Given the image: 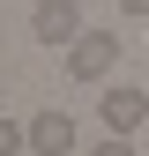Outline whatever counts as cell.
Returning a JSON list of instances; mask_svg holds the SVG:
<instances>
[{
    "mask_svg": "<svg viewBox=\"0 0 149 156\" xmlns=\"http://www.w3.org/2000/svg\"><path fill=\"white\" fill-rule=\"evenodd\" d=\"M112 67H119V30H82L67 45V74L74 82H104Z\"/></svg>",
    "mask_w": 149,
    "mask_h": 156,
    "instance_id": "6da1fadb",
    "label": "cell"
},
{
    "mask_svg": "<svg viewBox=\"0 0 149 156\" xmlns=\"http://www.w3.org/2000/svg\"><path fill=\"white\" fill-rule=\"evenodd\" d=\"M97 119H104L112 134H134V126H149V89H134V82H112V89L97 97Z\"/></svg>",
    "mask_w": 149,
    "mask_h": 156,
    "instance_id": "7a4b0ae2",
    "label": "cell"
},
{
    "mask_svg": "<svg viewBox=\"0 0 149 156\" xmlns=\"http://www.w3.org/2000/svg\"><path fill=\"white\" fill-rule=\"evenodd\" d=\"M30 37L37 45H74V37H82V8H74V0H37L30 8Z\"/></svg>",
    "mask_w": 149,
    "mask_h": 156,
    "instance_id": "3957f363",
    "label": "cell"
},
{
    "mask_svg": "<svg viewBox=\"0 0 149 156\" xmlns=\"http://www.w3.org/2000/svg\"><path fill=\"white\" fill-rule=\"evenodd\" d=\"M30 149H37V156H74V119H67L60 104L30 119Z\"/></svg>",
    "mask_w": 149,
    "mask_h": 156,
    "instance_id": "277c9868",
    "label": "cell"
},
{
    "mask_svg": "<svg viewBox=\"0 0 149 156\" xmlns=\"http://www.w3.org/2000/svg\"><path fill=\"white\" fill-rule=\"evenodd\" d=\"M15 149H30V126H15V119H0V156H15Z\"/></svg>",
    "mask_w": 149,
    "mask_h": 156,
    "instance_id": "5b68a950",
    "label": "cell"
},
{
    "mask_svg": "<svg viewBox=\"0 0 149 156\" xmlns=\"http://www.w3.org/2000/svg\"><path fill=\"white\" fill-rule=\"evenodd\" d=\"M89 156H134V149H127V134H112V141H97Z\"/></svg>",
    "mask_w": 149,
    "mask_h": 156,
    "instance_id": "8992f818",
    "label": "cell"
},
{
    "mask_svg": "<svg viewBox=\"0 0 149 156\" xmlns=\"http://www.w3.org/2000/svg\"><path fill=\"white\" fill-rule=\"evenodd\" d=\"M119 15H142V23H149V0H119Z\"/></svg>",
    "mask_w": 149,
    "mask_h": 156,
    "instance_id": "52a82bcc",
    "label": "cell"
}]
</instances>
